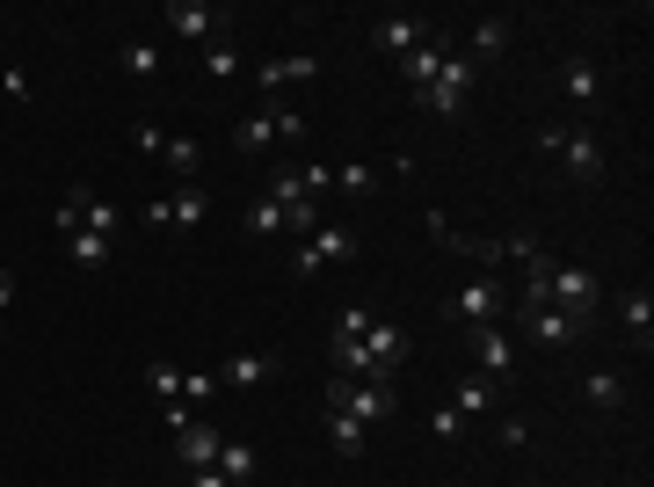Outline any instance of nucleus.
<instances>
[{"label":"nucleus","mask_w":654,"mask_h":487,"mask_svg":"<svg viewBox=\"0 0 654 487\" xmlns=\"http://www.w3.org/2000/svg\"><path fill=\"white\" fill-rule=\"evenodd\" d=\"M546 161H560L567 168V182H604V139L597 131H567V124H546L531 139Z\"/></svg>","instance_id":"obj_1"},{"label":"nucleus","mask_w":654,"mask_h":487,"mask_svg":"<svg viewBox=\"0 0 654 487\" xmlns=\"http://www.w3.org/2000/svg\"><path fill=\"white\" fill-rule=\"evenodd\" d=\"M328 408L349 414V422H363V430H379V422L393 414V386L386 379H335V386H328Z\"/></svg>","instance_id":"obj_2"},{"label":"nucleus","mask_w":654,"mask_h":487,"mask_svg":"<svg viewBox=\"0 0 654 487\" xmlns=\"http://www.w3.org/2000/svg\"><path fill=\"white\" fill-rule=\"evenodd\" d=\"M349 255H357V233L342 219H320V233H306V241L291 247V269H298V277H320L328 262H349Z\"/></svg>","instance_id":"obj_3"},{"label":"nucleus","mask_w":654,"mask_h":487,"mask_svg":"<svg viewBox=\"0 0 654 487\" xmlns=\"http://www.w3.org/2000/svg\"><path fill=\"white\" fill-rule=\"evenodd\" d=\"M465 95H473V59H459V51H451V59L436 66V80H429V88H422L414 102H422L429 117H459Z\"/></svg>","instance_id":"obj_4"},{"label":"nucleus","mask_w":654,"mask_h":487,"mask_svg":"<svg viewBox=\"0 0 654 487\" xmlns=\"http://www.w3.org/2000/svg\"><path fill=\"white\" fill-rule=\"evenodd\" d=\"M465 335H473V371H480L487 386L516 379V335H509L502 320H487V328H465Z\"/></svg>","instance_id":"obj_5"},{"label":"nucleus","mask_w":654,"mask_h":487,"mask_svg":"<svg viewBox=\"0 0 654 487\" xmlns=\"http://www.w3.org/2000/svg\"><path fill=\"white\" fill-rule=\"evenodd\" d=\"M597 298H604V284L589 277V269H575V262H560L553 269V313H567V320H597Z\"/></svg>","instance_id":"obj_6"},{"label":"nucleus","mask_w":654,"mask_h":487,"mask_svg":"<svg viewBox=\"0 0 654 487\" xmlns=\"http://www.w3.org/2000/svg\"><path fill=\"white\" fill-rule=\"evenodd\" d=\"M444 313L459 320V328H487V320L502 313V284H495V277H480V284H465V292L444 298Z\"/></svg>","instance_id":"obj_7"},{"label":"nucleus","mask_w":654,"mask_h":487,"mask_svg":"<svg viewBox=\"0 0 654 487\" xmlns=\"http://www.w3.org/2000/svg\"><path fill=\"white\" fill-rule=\"evenodd\" d=\"M363 357H371V379H386L393 386V371H400V357H408V335H400L393 320L371 313V328H363Z\"/></svg>","instance_id":"obj_8"},{"label":"nucleus","mask_w":654,"mask_h":487,"mask_svg":"<svg viewBox=\"0 0 654 487\" xmlns=\"http://www.w3.org/2000/svg\"><path fill=\"white\" fill-rule=\"evenodd\" d=\"M575 335H581V320L553 313V306H524V342H538V349H567Z\"/></svg>","instance_id":"obj_9"},{"label":"nucleus","mask_w":654,"mask_h":487,"mask_svg":"<svg viewBox=\"0 0 654 487\" xmlns=\"http://www.w3.org/2000/svg\"><path fill=\"white\" fill-rule=\"evenodd\" d=\"M218 444H226V437H218L211 422L196 414L190 430H175V465H182V473H196V465H218Z\"/></svg>","instance_id":"obj_10"},{"label":"nucleus","mask_w":654,"mask_h":487,"mask_svg":"<svg viewBox=\"0 0 654 487\" xmlns=\"http://www.w3.org/2000/svg\"><path fill=\"white\" fill-rule=\"evenodd\" d=\"M422 37H429V23H422V15H386V23H371V44L386 51V59H408Z\"/></svg>","instance_id":"obj_11"},{"label":"nucleus","mask_w":654,"mask_h":487,"mask_svg":"<svg viewBox=\"0 0 654 487\" xmlns=\"http://www.w3.org/2000/svg\"><path fill=\"white\" fill-rule=\"evenodd\" d=\"M320 74V59H306V51H298V59H262V66H255V88H262V95H284V88H298V80H313Z\"/></svg>","instance_id":"obj_12"},{"label":"nucleus","mask_w":654,"mask_h":487,"mask_svg":"<svg viewBox=\"0 0 654 487\" xmlns=\"http://www.w3.org/2000/svg\"><path fill=\"white\" fill-rule=\"evenodd\" d=\"M269 371H277V349H241V357H226V364H218V386L247 393V386H262Z\"/></svg>","instance_id":"obj_13"},{"label":"nucleus","mask_w":654,"mask_h":487,"mask_svg":"<svg viewBox=\"0 0 654 487\" xmlns=\"http://www.w3.org/2000/svg\"><path fill=\"white\" fill-rule=\"evenodd\" d=\"M444 59H451V44H444V37H422V44L400 59V80H408V95H422V88H429Z\"/></svg>","instance_id":"obj_14"},{"label":"nucleus","mask_w":654,"mask_h":487,"mask_svg":"<svg viewBox=\"0 0 654 487\" xmlns=\"http://www.w3.org/2000/svg\"><path fill=\"white\" fill-rule=\"evenodd\" d=\"M218 473H226V480H241V487H255L262 451H255V444H241V437H226V444H218Z\"/></svg>","instance_id":"obj_15"},{"label":"nucleus","mask_w":654,"mask_h":487,"mask_svg":"<svg viewBox=\"0 0 654 487\" xmlns=\"http://www.w3.org/2000/svg\"><path fill=\"white\" fill-rule=\"evenodd\" d=\"M168 23H175V37H211L218 8L211 0H168Z\"/></svg>","instance_id":"obj_16"},{"label":"nucleus","mask_w":654,"mask_h":487,"mask_svg":"<svg viewBox=\"0 0 654 487\" xmlns=\"http://www.w3.org/2000/svg\"><path fill=\"white\" fill-rule=\"evenodd\" d=\"M560 95L567 102H597L604 95V74H597L589 59H567V66H560Z\"/></svg>","instance_id":"obj_17"},{"label":"nucleus","mask_w":654,"mask_h":487,"mask_svg":"<svg viewBox=\"0 0 654 487\" xmlns=\"http://www.w3.org/2000/svg\"><path fill=\"white\" fill-rule=\"evenodd\" d=\"M451 408H459V422H480V414H495V386H487L480 371H473V379H459Z\"/></svg>","instance_id":"obj_18"},{"label":"nucleus","mask_w":654,"mask_h":487,"mask_svg":"<svg viewBox=\"0 0 654 487\" xmlns=\"http://www.w3.org/2000/svg\"><path fill=\"white\" fill-rule=\"evenodd\" d=\"M581 400H589V408H626V379H618V371H589V379H581Z\"/></svg>","instance_id":"obj_19"},{"label":"nucleus","mask_w":654,"mask_h":487,"mask_svg":"<svg viewBox=\"0 0 654 487\" xmlns=\"http://www.w3.org/2000/svg\"><path fill=\"white\" fill-rule=\"evenodd\" d=\"M363 437H371L363 422H349V414L328 408V444H335V459H363Z\"/></svg>","instance_id":"obj_20"},{"label":"nucleus","mask_w":654,"mask_h":487,"mask_svg":"<svg viewBox=\"0 0 654 487\" xmlns=\"http://www.w3.org/2000/svg\"><path fill=\"white\" fill-rule=\"evenodd\" d=\"M59 247H66L73 269H102V262H110V241H102V233H66Z\"/></svg>","instance_id":"obj_21"},{"label":"nucleus","mask_w":654,"mask_h":487,"mask_svg":"<svg viewBox=\"0 0 654 487\" xmlns=\"http://www.w3.org/2000/svg\"><path fill=\"white\" fill-rule=\"evenodd\" d=\"M124 74L131 80H161V44H153V37H131V44H124Z\"/></svg>","instance_id":"obj_22"},{"label":"nucleus","mask_w":654,"mask_h":487,"mask_svg":"<svg viewBox=\"0 0 654 487\" xmlns=\"http://www.w3.org/2000/svg\"><path fill=\"white\" fill-rule=\"evenodd\" d=\"M277 212H284V226L298 233V241H306V233H320V196H306V190H298V196H284Z\"/></svg>","instance_id":"obj_23"},{"label":"nucleus","mask_w":654,"mask_h":487,"mask_svg":"<svg viewBox=\"0 0 654 487\" xmlns=\"http://www.w3.org/2000/svg\"><path fill=\"white\" fill-rule=\"evenodd\" d=\"M618 313H626V335L647 349V335H654V298L647 292H626V306H618Z\"/></svg>","instance_id":"obj_24"},{"label":"nucleus","mask_w":654,"mask_h":487,"mask_svg":"<svg viewBox=\"0 0 654 487\" xmlns=\"http://www.w3.org/2000/svg\"><path fill=\"white\" fill-rule=\"evenodd\" d=\"M168 219H175V226H204V219H211V196L196 190V182H190V190H175V204H168Z\"/></svg>","instance_id":"obj_25"},{"label":"nucleus","mask_w":654,"mask_h":487,"mask_svg":"<svg viewBox=\"0 0 654 487\" xmlns=\"http://www.w3.org/2000/svg\"><path fill=\"white\" fill-rule=\"evenodd\" d=\"M502 44H509V15H480L473 23V59H495Z\"/></svg>","instance_id":"obj_26"},{"label":"nucleus","mask_w":654,"mask_h":487,"mask_svg":"<svg viewBox=\"0 0 654 487\" xmlns=\"http://www.w3.org/2000/svg\"><path fill=\"white\" fill-rule=\"evenodd\" d=\"M233 146H241V153H269V146H277V124H269V110H262V117H247L241 131H233Z\"/></svg>","instance_id":"obj_27"},{"label":"nucleus","mask_w":654,"mask_h":487,"mask_svg":"<svg viewBox=\"0 0 654 487\" xmlns=\"http://www.w3.org/2000/svg\"><path fill=\"white\" fill-rule=\"evenodd\" d=\"M247 233H255V241H269V233H284V212H277L269 196H255V204H247Z\"/></svg>","instance_id":"obj_28"},{"label":"nucleus","mask_w":654,"mask_h":487,"mask_svg":"<svg viewBox=\"0 0 654 487\" xmlns=\"http://www.w3.org/2000/svg\"><path fill=\"white\" fill-rule=\"evenodd\" d=\"M145 386H153V400L168 408V400H182V371L175 364H145Z\"/></svg>","instance_id":"obj_29"},{"label":"nucleus","mask_w":654,"mask_h":487,"mask_svg":"<svg viewBox=\"0 0 654 487\" xmlns=\"http://www.w3.org/2000/svg\"><path fill=\"white\" fill-rule=\"evenodd\" d=\"M211 393H218V371H182V408H204V400H211Z\"/></svg>","instance_id":"obj_30"},{"label":"nucleus","mask_w":654,"mask_h":487,"mask_svg":"<svg viewBox=\"0 0 654 487\" xmlns=\"http://www.w3.org/2000/svg\"><path fill=\"white\" fill-rule=\"evenodd\" d=\"M335 190L342 196H363V190H371V161H342V168H335Z\"/></svg>","instance_id":"obj_31"},{"label":"nucleus","mask_w":654,"mask_h":487,"mask_svg":"<svg viewBox=\"0 0 654 487\" xmlns=\"http://www.w3.org/2000/svg\"><path fill=\"white\" fill-rule=\"evenodd\" d=\"M161 161H168L175 175H196V161H204V153H196V139H168V146H161Z\"/></svg>","instance_id":"obj_32"},{"label":"nucleus","mask_w":654,"mask_h":487,"mask_svg":"<svg viewBox=\"0 0 654 487\" xmlns=\"http://www.w3.org/2000/svg\"><path fill=\"white\" fill-rule=\"evenodd\" d=\"M429 437H436V444H459V437H465V422H459V408H451V400L429 414Z\"/></svg>","instance_id":"obj_33"},{"label":"nucleus","mask_w":654,"mask_h":487,"mask_svg":"<svg viewBox=\"0 0 654 487\" xmlns=\"http://www.w3.org/2000/svg\"><path fill=\"white\" fill-rule=\"evenodd\" d=\"M269 124H277V139H306V117L291 102H269Z\"/></svg>","instance_id":"obj_34"},{"label":"nucleus","mask_w":654,"mask_h":487,"mask_svg":"<svg viewBox=\"0 0 654 487\" xmlns=\"http://www.w3.org/2000/svg\"><path fill=\"white\" fill-rule=\"evenodd\" d=\"M363 328H371V306H349V313L335 320V342H357Z\"/></svg>","instance_id":"obj_35"},{"label":"nucleus","mask_w":654,"mask_h":487,"mask_svg":"<svg viewBox=\"0 0 654 487\" xmlns=\"http://www.w3.org/2000/svg\"><path fill=\"white\" fill-rule=\"evenodd\" d=\"M233 66H241V59H233V44H211V51H204V74L233 80Z\"/></svg>","instance_id":"obj_36"},{"label":"nucleus","mask_w":654,"mask_h":487,"mask_svg":"<svg viewBox=\"0 0 654 487\" xmlns=\"http://www.w3.org/2000/svg\"><path fill=\"white\" fill-rule=\"evenodd\" d=\"M131 146H139V153H161V146H168V131H161V124H131Z\"/></svg>","instance_id":"obj_37"},{"label":"nucleus","mask_w":654,"mask_h":487,"mask_svg":"<svg viewBox=\"0 0 654 487\" xmlns=\"http://www.w3.org/2000/svg\"><path fill=\"white\" fill-rule=\"evenodd\" d=\"M0 88H8V102H29V74H23V66H8V74H0Z\"/></svg>","instance_id":"obj_38"},{"label":"nucleus","mask_w":654,"mask_h":487,"mask_svg":"<svg viewBox=\"0 0 654 487\" xmlns=\"http://www.w3.org/2000/svg\"><path fill=\"white\" fill-rule=\"evenodd\" d=\"M182 487H233V480H226L218 465H196V473H182Z\"/></svg>","instance_id":"obj_39"},{"label":"nucleus","mask_w":654,"mask_h":487,"mask_svg":"<svg viewBox=\"0 0 654 487\" xmlns=\"http://www.w3.org/2000/svg\"><path fill=\"white\" fill-rule=\"evenodd\" d=\"M8 298H15V269L0 262V328H8Z\"/></svg>","instance_id":"obj_40"},{"label":"nucleus","mask_w":654,"mask_h":487,"mask_svg":"<svg viewBox=\"0 0 654 487\" xmlns=\"http://www.w3.org/2000/svg\"><path fill=\"white\" fill-rule=\"evenodd\" d=\"M451 487H459V480H451Z\"/></svg>","instance_id":"obj_41"}]
</instances>
